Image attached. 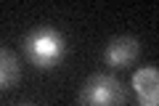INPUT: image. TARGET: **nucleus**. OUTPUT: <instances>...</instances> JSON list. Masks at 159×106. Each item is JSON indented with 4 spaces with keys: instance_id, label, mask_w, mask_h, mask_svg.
Returning <instances> with one entry per match:
<instances>
[{
    "instance_id": "nucleus-1",
    "label": "nucleus",
    "mask_w": 159,
    "mask_h": 106,
    "mask_svg": "<svg viewBox=\"0 0 159 106\" xmlns=\"http://www.w3.org/2000/svg\"><path fill=\"white\" fill-rule=\"evenodd\" d=\"M24 53L37 69H53L66 56V40L56 27H37L24 37Z\"/></svg>"
},
{
    "instance_id": "nucleus-2",
    "label": "nucleus",
    "mask_w": 159,
    "mask_h": 106,
    "mask_svg": "<svg viewBox=\"0 0 159 106\" xmlns=\"http://www.w3.org/2000/svg\"><path fill=\"white\" fill-rule=\"evenodd\" d=\"M125 85L114 74H93L80 90V106H125Z\"/></svg>"
},
{
    "instance_id": "nucleus-3",
    "label": "nucleus",
    "mask_w": 159,
    "mask_h": 106,
    "mask_svg": "<svg viewBox=\"0 0 159 106\" xmlns=\"http://www.w3.org/2000/svg\"><path fill=\"white\" fill-rule=\"evenodd\" d=\"M138 53H141V43L133 35H119L103 48V61L114 69H122V67H130L138 58Z\"/></svg>"
},
{
    "instance_id": "nucleus-4",
    "label": "nucleus",
    "mask_w": 159,
    "mask_h": 106,
    "mask_svg": "<svg viewBox=\"0 0 159 106\" xmlns=\"http://www.w3.org/2000/svg\"><path fill=\"white\" fill-rule=\"evenodd\" d=\"M133 90H135L141 106H157L159 104V72H157V67L138 69L133 74Z\"/></svg>"
},
{
    "instance_id": "nucleus-5",
    "label": "nucleus",
    "mask_w": 159,
    "mask_h": 106,
    "mask_svg": "<svg viewBox=\"0 0 159 106\" xmlns=\"http://www.w3.org/2000/svg\"><path fill=\"white\" fill-rule=\"evenodd\" d=\"M19 80V61L8 48H0V90L11 88Z\"/></svg>"
},
{
    "instance_id": "nucleus-6",
    "label": "nucleus",
    "mask_w": 159,
    "mask_h": 106,
    "mask_svg": "<svg viewBox=\"0 0 159 106\" xmlns=\"http://www.w3.org/2000/svg\"><path fill=\"white\" fill-rule=\"evenodd\" d=\"M21 106H34V104H21Z\"/></svg>"
}]
</instances>
